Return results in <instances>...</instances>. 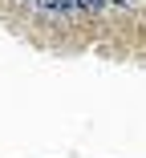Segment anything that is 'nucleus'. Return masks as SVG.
I'll list each match as a JSON object with an SVG mask.
<instances>
[{"label": "nucleus", "instance_id": "1", "mask_svg": "<svg viewBox=\"0 0 146 158\" xmlns=\"http://www.w3.org/2000/svg\"><path fill=\"white\" fill-rule=\"evenodd\" d=\"M69 4H73V8H102L106 0H69Z\"/></svg>", "mask_w": 146, "mask_h": 158}, {"label": "nucleus", "instance_id": "2", "mask_svg": "<svg viewBox=\"0 0 146 158\" xmlns=\"http://www.w3.org/2000/svg\"><path fill=\"white\" fill-rule=\"evenodd\" d=\"M106 4H134V0H106Z\"/></svg>", "mask_w": 146, "mask_h": 158}]
</instances>
